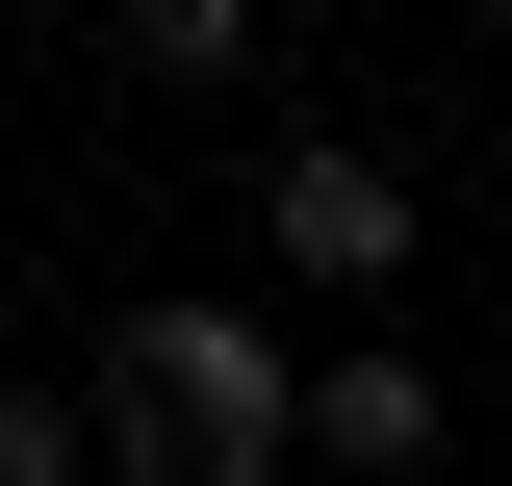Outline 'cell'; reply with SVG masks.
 Masks as SVG:
<instances>
[{
	"instance_id": "1",
	"label": "cell",
	"mask_w": 512,
	"mask_h": 486,
	"mask_svg": "<svg viewBox=\"0 0 512 486\" xmlns=\"http://www.w3.org/2000/svg\"><path fill=\"white\" fill-rule=\"evenodd\" d=\"M77 410H103L128 486H308V359H282L231 282H154V307L103 333V384H77Z\"/></svg>"
},
{
	"instance_id": "2",
	"label": "cell",
	"mask_w": 512,
	"mask_h": 486,
	"mask_svg": "<svg viewBox=\"0 0 512 486\" xmlns=\"http://www.w3.org/2000/svg\"><path fill=\"white\" fill-rule=\"evenodd\" d=\"M256 256H282V282H410V180H384V154H282V180H256Z\"/></svg>"
},
{
	"instance_id": "3",
	"label": "cell",
	"mask_w": 512,
	"mask_h": 486,
	"mask_svg": "<svg viewBox=\"0 0 512 486\" xmlns=\"http://www.w3.org/2000/svg\"><path fill=\"white\" fill-rule=\"evenodd\" d=\"M436 435H461V410H436L410 333H333V359H308V461H333V486H410Z\"/></svg>"
},
{
	"instance_id": "4",
	"label": "cell",
	"mask_w": 512,
	"mask_h": 486,
	"mask_svg": "<svg viewBox=\"0 0 512 486\" xmlns=\"http://www.w3.org/2000/svg\"><path fill=\"white\" fill-rule=\"evenodd\" d=\"M0 486H103V410L77 384H0Z\"/></svg>"
},
{
	"instance_id": "5",
	"label": "cell",
	"mask_w": 512,
	"mask_h": 486,
	"mask_svg": "<svg viewBox=\"0 0 512 486\" xmlns=\"http://www.w3.org/2000/svg\"><path fill=\"white\" fill-rule=\"evenodd\" d=\"M256 52V0H128V77H231Z\"/></svg>"
}]
</instances>
